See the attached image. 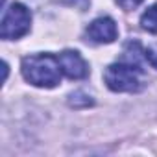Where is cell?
I'll return each mask as SVG.
<instances>
[{"mask_svg": "<svg viewBox=\"0 0 157 157\" xmlns=\"http://www.w3.org/2000/svg\"><path fill=\"white\" fill-rule=\"evenodd\" d=\"M21 70L26 82L43 89L57 87L63 76L59 59L57 56H52V54H35V56L24 57Z\"/></svg>", "mask_w": 157, "mask_h": 157, "instance_id": "1", "label": "cell"}, {"mask_svg": "<svg viewBox=\"0 0 157 157\" xmlns=\"http://www.w3.org/2000/svg\"><path fill=\"white\" fill-rule=\"evenodd\" d=\"M105 85L115 93H139L146 87V74L133 63H113L104 72Z\"/></svg>", "mask_w": 157, "mask_h": 157, "instance_id": "2", "label": "cell"}, {"mask_svg": "<svg viewBox=\"0 0 157 157\" xmlns=\"http://www.w3.org/2000/svg\"><path fill=\"white\" fill-rule=\"evenodd\" d=\"M32 26V13L30 10L21 4V2H13L4 17H2V26H0V35L4 41H13V39H21L22 35H26L30 32Z\"/></svg>", "mask_w": 157, "mask_h": 157, "instance_id": "3", "label": "cell"}, {"mask_svg": "<svg viewBox=\"0 0 157 157\" xmlns=\"http://www.w3.org/2000/svg\"><path fill=\"white\" fill-rule=\"evenodd\" d=\"M63 74L68 80H83L89 76V65L76 50H65L57 56Z\"/></svg>", "mask_w": 157, "mask_h": 157, "instance_id": "4", "label": "cell"}, {"mask_svg": "<svg viewBox=\"0 0 157 157\" xmlns=\"http://www.w3.org/2000/svg\"><path fill=\"white\" fill-rule=\"evenodd\" d=\"M87 37L96 44H109L118 37L117 22L111 17H100L87 26Z\"/></svg>", "mask_w": 157, "mask_h": 157, "instance_id": "5", "label": "cell"}, {"mask_svg": "<svg viewBox=\"0 0 157 157\" xmlns=\"http://www.w3.org/2000/svg\"><path fill=\"white\" fill-rule=\"evenodd\" d=\"M140 28L150 33H157V2L140 15Z\"/></svg>", "mask_w": 157, "mask_h": 157, "instance_id": "6", "label": "cell"}, {"mask_svg": "<svg viewBox=\"0 0 157 157\" xmlns=\"http://www.w3.org/2000/svg\"><path fill=\"white\" fill-rule=\"evenodd\" d=\"M144 57H146V61H148L153 68H157V44L146 48V50H144Z\"/></svg>", "mask_w": 157, "mask_h": 157, "instance_id": "7", "label": "cell"}, {"mask_svg": "<svg viewBox=\"0 0 157 157\" xmlns=\"http://www.w3.org/2000/svg\"><path fill=\"white\" fill-rule=\"evenodd\" d=\"M115 2H117L124 11H131V10H135L137 6H140L144 0H115Z\"/></svg>", "mask_w": 157, "mask_h": 157, "instance_id": "8", "label": "cell"}]
</instances>
